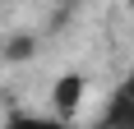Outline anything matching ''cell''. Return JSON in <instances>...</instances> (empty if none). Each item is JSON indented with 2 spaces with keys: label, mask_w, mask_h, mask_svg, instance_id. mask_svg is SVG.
<instances>
[{
  "label": "cell",
  "mask_w": 134,
  "mask_h": 129,
  "mask_svg": "<svg viewBox=\"0 0 134 129\" xmlns=\"http://www.w3.org/2000/svg\"><path fill=\"white\" fill-rule=\"evenodd\" d=\"M83 92H88V83H83V74H79V69L60 74V78H55V88H51V106H55V115H60V120H69V115L83 106Z\"/></svg>",
  "instance_id": "obj_1"
},
{
  "label": "cell",
  "mask_w": 134,
  "mask_h": 129,
  "mask_svg": "<svg viewBox=\"0 0 134 129\" xmlns=\"http://www.w3.org/2000/svg\"><path fill=\"white\" fill-rule=\"evenodd\" d=\"M102 129H134V78L111 97L107 115H102Z\"/></svg>",
  "instance_id": "obj_2"
},
{
  "label": "cell",
  "mask_w": 134,
  "mask_h": 129,
  "mask_svg": "<svg viewBox=\"0 0 134 129\" xmlns=\"http://www.w3.org/2000/svg\"><path fill=\"white\" fill-rule=\"evenodd\" d=\"M5 129H65V120H46V115H14Z\"/></svg>",
  "instance_id": "obj_3"
},
{
  "label": "cell",
  "mask_w": 134,
  "mask_h": 129,
  "mask_svg": "<svg viewBox=\"0 0 134 129\" xmlns=\"http://www.w3.org/2000/svg\"><path fill=\"white\" fill-rule=\"evenodd\" d=\"M28 51H32V42H28V37H19V42H14V46H9V55H14V60H23Z\"/></svg>",
  "instance_id": "obj_4"
}]
</instances>
